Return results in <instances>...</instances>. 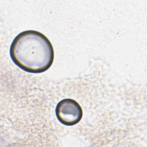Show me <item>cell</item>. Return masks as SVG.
Returning <instances> with one entry per match:
<instances>
[{
	"label": "cell",
	"instance_id": "1",
	"mask_svg": "<svg viewBox=\"0 0 147 147\" xmlns=\"http://www.w3.org/2000/svg\"><path fill=\"white\" fill-rule=\"evenodd\" d=\"M10 55L15 64L30 73H41L52 65L54 51L49 39L41 33L32 30L18 34L13 40Z\"/></svg>",
	"mask_w": 147,
	"mask_h": 147
},
{
	"label": "cell",
	"instance_id": "2",
	"mask_svg": "<svg viewBox=\"0 0 147 147\" xmlns=\"http://www.w3.org/2000/svg\"><path fill=\"white\" fill-rule=\"evenodd\" d=\"M58 120L66 126H73L82 119L83 111L80 105L75 100L66 98L60 101L56 107Z\"/></svg>",
	"mask_w": 147,
	"mask_h": 147
}]
</instances>
